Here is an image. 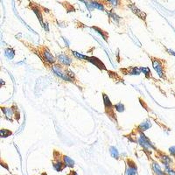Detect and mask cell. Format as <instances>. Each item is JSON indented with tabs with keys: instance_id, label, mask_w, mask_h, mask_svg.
Listing matches in <instances>:
<instances>
[{
	"instance_id": "1",
	"label": "cell",
	"mask_w": 175,
	"mask_h": 175,
	"mask_svg": "<svg viewBox=\"0 0 175 175\" xmlns=\"http://www.w3.org/2000/svg\"><path fill=\"white\" fill-rule=\"evenodd\" d=\"M52 70L55 75L64 81L73 82V79L75 78V74L72 71L67 69V67H63L60 64H55L54 66H52Z\"/></svg>"
},
{
	"instance_id": "2",
	"label": "cell",
	"mask_w": 175,
	"mask_h": 175,
	"mask_svg": "<svg viewBox=\"0 0 175 175\" xmlns=\"http://www.w3.org/2000/svg\"><path fill=\"white\" fill-rule=\"evenodd\" d=\"M103 103H104V108H105V112L111 120L115 122V123H117V117H116V114H115V108L114 106L111 103V102L109 100V96L105 94V93H103Z\"/></svg>"
},
{
	"instance_id": "3",
	"label": "cell",
	"mask_w": 175,
	"mask_h": 175,
	"mask_svg": "<svg viewBox=\"0 0 175 175\" xmlns=\"http://www.w3.org/2000/svg\"><path fill=\"white\" fill-rule=\"evenodd\" d=\"M151 61H152V66L154 70L158 73V76L162 79H166V71L164 67V61H162L160 59L151 57Z\"/></svg>"
},
{
	"instance_id": "4",
	"label": "cell",
	"mask_w": 175,
	"mask_h": 175,
	"mask_svg": "<svg viewBox=\"0 0 175 175\" xmlns=\"http://www.w3.org/2000/svg\"><path fill=\"white\" fill-rule=\"evenodd\" d=\"M138 142L139 144L141 145L146 151H150V150H156L153 145L151 144V142L150 141V139L146 137V135L144 134V132H141L139 131V138H138Z\"/></svg>"
},
{
	"instance_id": "5",
	"label": "cell",
	"mask_w": 175,
	"mask_h": 175,
	"mask_svg": "<svg viewBox=\"0 0 175 175\" xmlns=\"http://www.w3.org/2000/svg\"><path fill=\"white\" fill-rule=\"evenodd\" d=\"M138 167L136 163L132 159L127 158V167H126V175H137Z\"/></svg>"
},
{
	"instance_id": "6",
	"label": "cell",
	"mask_w": 175,
	"mask_h": 175,
	"mask_svg": "<svg viewBox=\"0 0 175 175\" xmlns=\"http://www.w3.org/2000/svg\"><path fill=\"white\" fill-rule=\"evenodd\" d=\"M42 55L44 56L43 60H45L46 62L50 65H53L55 62V58L53 56V54H51L50 51L47 49V47H43L41 51Z\"/></svg>"
},
{
	"instance_id": "7",
	"label": "cell",
	"mask_w": 175,
	"mask_h": 175,
	"mask_svg": "<svg viewBox=\"0 0 175 175\" xmlns=\"http://www.w3.org/2000/svg\"><path fill=\"white\" fill-rule=\"evenodd\" d=\"M128 7H129L130 10H131V12L135 14V15H137L139 19H141L143 20H146V14L143 11L141 10H139V9L134 4H128Z\"/></svg>"
},
{
	"instance_id": "8",
	"label": "cell",
	"mask_w": 175,
	"mask_h": 175,
	"mask_svg": "<svg viewBox=\"0 0 175 175\" xmlns=\"http://www.w3.org/2000/svg\"><path fill=\"white\" fill-rule=\"evenodd\" d=\"M54 157V161H53V167H54V170L56 172H61L66 167V165L64 164L63 162V159L61 158V159H60L59 158H56L55 156Z\"/></svg>"
},
{
	"instance_id": "9",
	"label": "cell",
	"mask_w": 175,
	"mask_h": 175,
	"mask_svg": "<svg viewBox=\"0 0 175 175\" xmlns=\"http://www.w3.org/2000/svg\"><path fill=\"white\" fill-rule=\"evenodd\" d=\"M86 61H89V62H91L92 64H94V65H96V67H98L99 69L106 70V67H105L104 64L99 59L96 58V57H95V56H91V57H88V56H87Z\"/></svg>"
},
{
	"instance_id": "10",
	"label": "cell",
	"mask_w": 175,
	"mask_h": 175,
	"mask_svg": "<svg viewBox=\"0 0 175 175\" xmlns=\"http://www.w3.org/2000/svg\"><path fill=\"white\" fill-rule=\"evenodd\" d=\"M1 110L4 112L5 118L10 122H13V117H15V114H14V110L13 108H7V107H1Z\"/></svg>"
},
{
	"instance_id": "11",
	"label": "cell",
	"mask_w": 175,
	"mask_h": 175,
	"mask_svg": "<svg viewBox=\"0 0 175 175\" xmlns=\"http://www.w3.org/2000/svg\"><path fill=\"white\" fill-rule=\"evenodd\" d=\"M57 60L59 61V62H61L65 66H69L72 62V59L70 57H68L67 54H61L57 55Z\"/></svg>"
},
{
	"instance_id": "12",
	"label": "cell",
	"mask_w": 175,
	"mask_h": 175,
	"mask_svg": "<svg viewBox=\"0 0 175 175\" xmlns=\"http://www.w3.org/2000/svg\"><path fill=\"white\" fill-rule=\"evenodd\" d=\"M122 72L125 73V75H138L141 73V69L138 68L137 67H128L126 69H121Z\"/></svg>"
},
{
	"instance_id": "13",
	"label": "cell",
	"mask_w": 175,
	"mask_h": 175,
	"mask_svg": "<svg viewBox=\"0 0 175 175\" xmlns=\"http://www.w3.org/2000/svg\"><path fill=\"white\" fill-rule=\"evenodd\" d=\"M151 168H152V171L155 173V175H166V172L161 170L159 165L156 161H152V163H151Z\"/></svg>"
},
{
	"instance_id": "14",
	"label": "cell",
	"mask_w": 175,
	"mask_h": 175,
	"mask_svg": "<svg viewBox=\"0 0 175 175\" xmlns=\"http://www.w3.org/2000/svg\"><path fill=\"white\" fill-rule=\"evenodd\" d=\"M158 158H160V160L165 165V167H170V165H171L172 163V159L170 157H168L167 155L163 153V152H160V154L158 155Z\"/></svg>"
},
{
	"instance_id": "15",
	"label": "cell",
	"mask_w": 175,
	"mask_h": 175,
	"mask_svg": "<svg viewBox=\"0 0 175 175\" xmlns=\"http://www.w3.org/2000/svg\"><path fill=\"white\" fill-rule=\"evenodd\" d=\"M151 127V123L150 120H146V121H144L142 123L141 125H139L138 126V129L139 131H141V132H144V131H146L147 130L149 129Z\"/></svg>"
},
{
	"instance_id": "16",
	"label": "cell",
	"mask_w": 175,
	"mask_h": 175,
	"mask_svg": "<svg viewBox=\"0 0 175 175\" xmlns=\"http://www.w3.org/2000/svg\"><path fill=\"white\" fill-rule=\"evenodd\" d=\"M62 159L64 164L66 165V167H70V168H73L75 167V161L67 155H62Z\"/></svg>"
},
{
	"instance_id": "17",
	"label": "cell",
	"mask_w": 175,
	"mask_h": 175,
	"mask_svg": "<svg viewBox=\"0 0 175 175\" xmlns=\"http://www.w3.org/2000/svg\"><path fill=\"white\" fill-rule=\"evenodd\" d=\"M4 55L6 58H8L9 60H13L15 56V50L12 48V47H8L4 49Z\"/></svg>"
},
{
	"instance_id": "18",
	"label": "cell",
	"mask_w": 175,
	"mask_h": 175,
	"mask_svg": "<svg viewBox=\"0 0 175 175\" xmlns=\"http://www.w3.org/2000/svg\"><path fill=\"white\" fill-rule=\"evenodd\" d=\"M89 2H90V4L93 6V8L98 9L100 11H104V5H103V4H102V3L96 1V0H90Z\"/></svg>"
},
{
	"instance_id": "19",
	"label": "cell",
	"mask_w": 175,
	"mask_h": 175,
	"mask_svg": "<svg viewBox=\"0 0 175 175\" xmlns=\"http://www.w3.org/2000/svg\"><path fill=\"white\" fill-rule=\"evenodd\" d=\"M32 10L34 11V13L36 14V16L38 17V19L40 20V24H41V25L43 26V20H42V15H41V12H40V10L38 8V6H33L32 7Z\"/></svg>"
},
{
	"instance_id": "20",
	"label": "cell",
	"mask_w": 175,
	"mask_h": 175,
	"mask_svg": "<svg viewBox=\"0 0 175 175\" xmlns=\"http://www.w3.org/2000/svg\"><path fill=\"white\" fill-rule=\"evenodd\" d=\"M109 152H110V155L112 156V158H114L115 159H119V152L115 146L109 147Z\"/></svg>"
},
{
	"instance_id": "21",
	"label": "cell",
	"mask_w": 175,
	"mask_h": 175,
	"mask_svg": "<svg viewBox=\"0 0 175 175\" xmlns=\"http://www.w3.org/2000/svg\"><path fill=\"white\" fill-rule=\"evenodd\" d=\"M13 134V131H11L10 130L7 129H1L0 130V136L2 138H5L10 137Z\"/></svg>"
},
{
	"instance_id": "22",
	"label": "cell",
	"mask_w": 175,
	"mask_h": 175,
	"mask_svg": "<svg viewBox=\"0 0 175 175\" xmlns=\"http://www.w3.org/2000/svg\"><path fill=\"white\" fill-rule=\"evenodd\" d=\"M92 29L96 30V31H97V33H99V34L103 36V38L104 39L105 41H107L108 40V33H106V32H104V31H103V30H101L100 28H98V27H96V26H92Z\"/></svg>"
},
{
	"instance_id": "23",
	"label": "cell",
	"mask_w": 175,
	"mask_h": 175,
	"mask_svg": "<svg viewBox=\"0 0 175 175\" xmlns=\"http://www.w3.org/2000/svg\"><path fill=\"white\" fill-rule=\"evenodd\" d=\"M141 69V72H143L144 73V75H146V77L147 78V79H149L151 77V70L149 67H141L140 68Z\"/></svg>"
},
{
	"instance_id": "24",
	"label": "cell",
	"mask_w": 175,
	"mask_h": 175,
	"mask_svg": "<svg viewBox=\"0 0 175 175\" xmlns=\"http://www.w3.org/2000/svg\"><path fill=\"white\" fill-rule=\"evenodd\" d=\"M114 108L118 112H124L125 111V105L123 104L122 103H118L117 104L114 105Z\"/></svg>"
},
{
	"instance_id": "25",
	"label": "cell",
	"mask_w": 175,
	"mask_h": 175,
	"mask_svg": "<svg viewBox=\"0 0 175 175\" xmlns=\"http://www.w3.org/2000/svg\"><path fill=\"white\" fill-rule=\"evenodd\" d=\"M165 172L168 175H175V172L172 170L170 167H165Z\"/></svg>"
},
{
	"instance_id": "26",
	"label": "cell",
	"mask_w": 175,
	"mask_h": 175,
	"mask_svg": "<svg viewBox=\"0 0 175 175\" xmlns=\"http://www.w3.org/2000/svg\"><path fill=\"white\" fill-rule=\"evenodd\" d=\"M106 1H108L109 3L112 4L113 6H117L119 4V0H106Z\"/></svg>"
},
{
	"instance_id": "27",
	"label": "cell",
	"mask_w": 175,
	"mask_h": 175,
	"mask_svg": "<svg viewBox=\"0 0 175 175\" xmlns=\"http://www.w3.org/2000/svg\"><path fill=\"white\" fill-rule=\"evenodd\" d=\"M109 16L112 18L114 20L117 21H117H118V19H119V17L117 16V14H115V13H112V12H110V13H109Z\"/></svg>"
},
{
	"instance_id": "28",
	"label": "cell",
	"mask_w": 175,
	"mask_h": 175,
	"mask_svg": "<svg viewBox=\"0 0 175 175\" xmlns=\"http://www.w3.org/2000/svg\"><path fill=\"white\" fill-rule=\"evenodd\" d=\"M169 152H170V154L172 156V157H174L175 158V146H172L169 148Z\"/></svg>"
},
{
	"instance_id": "29",
	"label": "cell",
	"mask_w": 175,
	"mask_h": 175,
	"mask_svg": "<svg viewBox=\"0 0 175 175\" xmlns=\"http://www.w3.org/2000/svg\"><path fill=\"white\" fill-rule=\"evenodd\" d=\"M167 52H168V53H169L170 54H172V55L175 56V52H174V51L171 50V49H167Z\"/></svg>"
},
{
	"instance_id": "30",
	"label": "cell",
	"mask_w": 175,
	"mask_h": 175,
	"mask_svg": "<svg viewBox=\"0 0 175 175\" xmlns=\"http://www.w3.org/2000/svg\"><path fill=\"white\" fill-rule=\"evenodd\" d=\"M67 175H77V172L75 171H70V172Z\"/></svg>"
},
{
	"instance_id": "31",
	"label": "cell",
	"mask_w": 175,
	"mask_h": 175,
	"mask_svg": "<svg viewBox=\"0 0 175 175\" xmlns=\"http://www.w3.org/2000/svg\"><path fill=\"white\" fill-rule=\"evenodd\" d=\"M42 175H47V174H46V172H43V173H42Z\"/></svg>"
}]
</instances>
